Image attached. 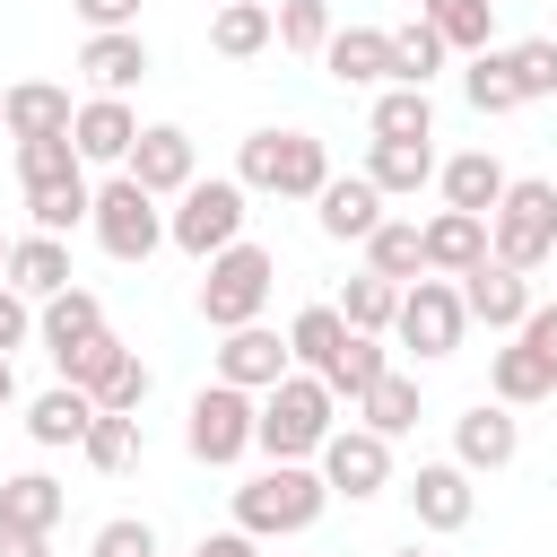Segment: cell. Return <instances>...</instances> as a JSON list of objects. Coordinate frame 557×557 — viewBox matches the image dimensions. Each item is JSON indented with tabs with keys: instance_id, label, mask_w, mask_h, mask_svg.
<instances>
[{
	"instance_id": "1",
	"label": "cell",
	"mask_w": 557,
	"mask_h": 557,
	"mask_svg": "<svg viewBox=\"0 0 557 557\" xmlns=\"http://www.w3.org/2000/svg\"><path fill=\"white\" fill-rule=\"evenodd\" d=\"M331 426H339V392H331L322 374L287 366V374L261 392V435H252V453H270V461H313Z\"/></svg>"
},
{
	"instance_id": "2",
	"label": "cell",
	"mask_w": 557,
	"mask_h": 557,
	"mask_svg": "<svg viewBox=\"0 0 557 557\" xmlns=\"http://www.w3.org/2000/svg\"><path fill=\"white\" fill-rule=\"evenodd\" d=\"M322 505H331L322 461H270L261 479L235 487V531H252V540H296V531L322 522Z\"/></svg>"
},
{
	"instance_id": "3",
	"label": "cell",
	"mask_w": 557,
	"mask_h": 557,
	"mask_svg": "<svg viewBox=\"0 0 557 557\" xmlns=\"http://www.w3.org/2000/svg\"><path fill=\"white\" fill-rule=\"evenodd\" d=\"M235 183L244 191H278V200H322L331 183V148L313 131H252L235 148Z\"/></svg>"
},
{
	"instance_id": "4",
	"label": "cell",
	"mask_w": 557,
	"mask_h": 557,
	"mask_svg": "<svg viewBox=\"0 0 557 557\" xmlns=\"http://www.w3.org/2000/svg\"><path fill=\"white\" fill-rule=\"evenodd\" d=\"M244 218H252V191H244L235 174H200V183L174 191V209H165V244L191 252V261H209V252L244 244Z\"/></svg>"
},
{
	"instance_id": "5",
	"label": "cell",
	"mask_w": 557,
	"mask_h": 557,
	"mask_svg": "<svg viewBox=\"0 0 557 557\" xmlns=\"http://www.w3.org/2000/svg\"><path fill=\"white\" fill-rule=\"evenodd\" d=\"M200 270H209V278H200V322H209V331L261 322V305H270V287H278V252H270V244H226V252H209Z\"/></svg>"
},
{
	"instance_id": "6",
	"label": "cell",
	"mask_w": 557,
	"mask_h": 557,
	"mask_svg": "<svg viewBox=\"0 0 557 557\" xmlns=\"http://www.w3.org/2000/svg\"><path fill=\"white\" fill-rule=\"evenodd\" d=\"M252 435H261V392H244V383H200V392H191V409H183L191 461L235 470V461L252 453Z\"/></svg>"
},
{
	"instance_id": "7",
	"label": "cell",
	"mask_w": 557,
	"mask_h": 557,
	"mask_svg": "<svg viewBox=\"0 0 557 557\" xmlns=\"http://www.w3.org/2000/svg\"><path fill=\"white\" fill-rule=\"evenodd\" d=\"M487 252L513 261V270H548L557 261V183L513 174L505 200H496V218H487Z\"/></svg>"
},
{
	"instance_id": "8",
	"label": "cell",
	"mask_w": 557,
	"mask_h": 557,
	"mask_svg": "<svg viewBox=\"0 0 557 557\" xmlns=\"http://www.w3.org/2000/svg\"><path fill=\"white\" fill-rule=\"evenodd\" d=\"M461 331H470V305H461V278H435V270H426V278H409V287H400V313H392V339H400L409 357H426V366H435V357H453V348H461Z\"/></svg>"
},
{
	"instance_id": "9",
	"label": "cell",
	"mask_w": 557,
	"mask_h": 557,
	"mask_svg": "<svg viewBox=\"0 0 557 557\" xmlns=\"http://www.w3.org/2000/svg\"><path fill=\"white\" fill-rule=\"evenodd\" d=\"M87 235H96L113 261H148V252L165 244V209H157L148 183L113 174V183H96V218H87Z\"/></svg>"
},
{
	"instance_id": "10",
	"label": "cell",
	"mask_w": 557,
	"mask_h": 557,
	"mask_svg": "<svg viewBox=\"0 0 557 557\" xmlns=\"http://www.w3.org/2000/svg\"><path fill=\"white\" fill-rule=\"evenodd\" d=\"M313 461H322L331 496H348V505H366V496H383V487H392V435H374L366 418H357V426H331Z\"/></svg>"
},
{
	"instance_id": "11",
	"label": "cell",
	"mask_w": 557,
	"mask_h": 557,
	"mask_svg": "<svg viewBox=\"0 0 557 557\" xmlns=\"http://www.w3.org/2000/svg\"><path fill=\"white\" fill-rule=\"evenodd\" d=\"M122 174H131V183H148L157 200H174L183 183H200V148H191V131H183V122H148V131L131 139Z\"/></svg>"
},
{
	"instance_id": "12",
	"label": "cell",
	"mask_w": 557,
	"mask_h": 557,
	"mask_svg": "<svg viewBox=\"0 0 557 557\" xmlns=\"http://www.w3.org/2000/svg\"><path fill=\"white\" fill-rule=\"evenodd\" d=\"M461 305H470V322H487V331H505V339H513V331L531 322V305H540V296H531V270H513V261H496V252H487L479 270H461Z\"/></svg>"
},
{
	"instance_id": "13",
	"label": "cell",
	"mask_w": 557,
	"mask_h": 557,
	"mask_svg": "<svg viewBox=\"0 0 557 557\" xmlns=\"http://www.w3.org/2000/svg\"><path fill=\"white\" fill-rule=\"evenodd\" d=\"M296 366V348H287V331H270V322H244V331H218V383H244V392H270L278 374Z\"/></svg>"
},
{
	"instance_id": "14",
	"label": "cell",
	"mask_w": 557,
	"mask_h": 557,
	"mask_svg": "<svg viewBox=\"0 0 557 557\" xmlns=\"http://www.w3.org/2000/svg\"><path fill=\"white\" fill-rule=\"evenodd\" d=\"M522 453V418L505 409V400H470L461 418H453V461L479 479V470H505Z\"/></svg>"
},
{
	"instance_id": "15",
	"label": "cell",
	"mask_w": 557,
	"mask_h": 557,
	"mask_svg": "<svg viewBox=\"0 0 557 557\" xmlns=\"http://www.w3.org/2000/svg\"><path fill=\"white\" fill-rule=\"evenodd\" d=\"M400 496H409L418 531H470V513H479V487H470L461 461H418V479Z\"/></svg>"
},
{
	"instance_id": "16",
	"label": "cell",
	"mask_w": 557,
	"mask_h": 557,
	"mask_svg": "<svg viewBox=\"0 0 557 557\" xmlns=\"http://www.w3.org/2000/svg\"><path fill=\"white\" fill-rule=\"evenodd\" d=\"M322 70H331L339 87H392V78H400V61H392V26H331Z\"/></svg>"
},
{
	"instance_id": "17",
	"label": "cell",
	"mask_w": 557,
	"mask_h": 557,
	"mask_svg": "<svg viewBox=\"0 0 557 557\" xmlns=\"http://www.w3.org/2000/svg\"><path fill=\"white\" fill-rule=\"evenodd\" d=\"M78 78H87L96 96H131V87L148 78V44H139V26H104V35H87V44H78Z\"/></svg>"
},
{
	"instance_id": "18",
	"label": "cell",
	"mask_w": 557,
	"mask_h": 557,
	"mask_svg": "<svg viewBox=\"0 0 557 557\" xmlns=\"http://www.w3.org/2000/svg\"><path fill=\"white\" fill-rule=\"evenodd\" d=\"M139 131H148V122L131 113V96H87V104H78V122H70V139H78V157H87V165H122Z\"/></svg>"
},
{
	"instance_id": "19",
	"label": "cell",
	"mask_w": 557,
	"mask_h": 557,
	"mask_svg": "<svg viewBox=\"0 0 557 557\" xmlns=\"http://www.w3.org/2000/svg\"><path fill=\"white\" fill-rule=\"evenodd\" d=\"M313 226H322L331 244H366V235L383 226V191H374L366 174H331L322 200H313Z\"/></svg>"
},
{
	"instance_id": "20",
	"label": "cell",
	"mask_w": 557,
	"mask_h": 557,
	"mask_svg": "<svg viewBox=\"0 0 557 557\" xmlns=\"http://www.w3.org/2000/svg\"><path fill=\"white\" fill-rule=\"evenodd\" d=\"M505 183H513V174H505L487 148H461V157H444V165H435V191H444V209H470V218H496Z\"/></svg>"
},
{
	"instance_id": "21",
	"label": "cell",
	"mask_w": 557,
	"mask_h": 557,
	"mask_svg": "<svg viewBox=\"0 0 557 557\" xmlns=\"http://www.w3.org/2000/svg\"><path fill=\"white\" fill-rule=\"evenodd\" d=\"M35 339H44V357L61 366L70 348L104 339V305H96L87 287H61V296H44V305H35Z\"/></svg>"
},
{
	"instance_id": "22",
	"label": "cell",
	"mask_w": 557,
	"mask_h": 557,
	"mask_svg": "<svg viewBox=\"0 0 557 557\" xmlns=\"http://www.w3.org/2000/svg\"><path fill=\"white\" fill-rule=\"evenodd\" d=\"M487 392H496L505 409H531V400H557V366H548V357H540V348H531V339L513 331V339H505V348L487 357Z\"/></svg>"
},
{
	"instance_id": "23",
	"label": "cell",
	"mask_w": 557,
	"mask_h": 557,
	"mask_svg": "<svg viewBox=\"0 0 557 557\" xmlns=\"http://www.w3.org/2000/svg\"><path fill=\"white\" fill-rule=\"evenodd\" d=\"M87 426H96V392H78V383H52V392H35L26 400V435L44 444V453H78L87 444Z\"/></svg>"
},
{
	"instance_id": "24",
	"label": "cell",
	"mask_w": 557,
	"mask_h": 557,
	"mask_svg": "<svg viewBox=\"0 0 557 557\" xmlns=\"http://www.w3.org/2000/svg\"><path fill=\"white\" fill-rule=\"evenodd\" d=\"M366 183L383 200H418L435 183V139H374L366 148Z\"/></svg>"
},
{
	"instance_id": "25",
	"label": "cell",
	"mask_w": 557,
	"mask_h": 557,
	"mask_svg": "<svg viewBox=\"0 0 557 557\" xmlns=\"http://www.w3.org/2000/svg\"><path fill=\"white\" fill-rule=\"evenodd\" d=\"M270 44H278V9L270 0H218V17H209V52L218 61H252Z\"/></svg>"
},
{
	"instance_id": "26",
	"label": "cell",
	"mask_w": 557,
	"mask_h": 557,
	"mask_svg": "<svg viewBox=\"0 0 557 557\" xmlns=\"http://www.w3.org/2000/svg\"><path fill=\"white\" fill-rule=\"evenodd\" d=\"M70 122H78L70 87H52V78H17L9 87V139H70Z\"/></svg>"
},
{
	"instance_id": "27",
	"label": "cell",
	"mask_w": 557,
	"mask_h": 557,
	"mask_svg": "<svg viewBox=\"0 0 557 557\" xmlns=\"http://www.w3.org/2000/svg\"><path fill=\"white\" fill-rule=\"evenodd\" d=\"M479 261H487V218L435 209V218H426V270H435V278H461V270H479Z\"/></svg>"
},
{
	"instance_id": "28",
	"label": "cell",
	"mask_w": 557,
	"mask_h": 557,
	"mask_svg": "<svg viewBox=\"0 0 557 557\" xmlns=\"http://www.w3.org/2000/svg\"><path fill=\"white\" fill-rule=\"evenodd\" d=\"M70 278H78V270H70V235H17V244H9V287H17V296L44 305V296H61Z\"/></svg>"
},
{
	"instance_id": "29",
	"label": "cell",
	"mask_w": 557,
	"mask_h": 557,
	"mask_svg": "<svg viewBox=\"0 0 557 557\" xmlns=\"http://www.w3.org/2000/svg\"><path fill=\"white\" fill-rule=\"evenodd\" d=\"M61 513H70V487L61 479H44V470L0 479V531H52Z\"/></svg>"
},
{
	"instance_id": "30",
	"label": "cell",
	"mask_w": 557,
	"mask_h": 557,
	"mask_svg": "<svg viewBox=\"0 0 557 557\" xmlns=\"http://www.w3.org/2000/svg\"><path fill=\"white\" fill-rule=\"evenodd\" d=\"M366 270H383V278H426V226L418 218H383L374 235H366Z\"/></svg>"
},
{
	"instance_id": "31",
	"label": "cell",
	"mask_w": 557,
	"mask_h": 557,
	"mask_svg": "<svg viewBox=\"0 0 557 557\" xmlns=\"http://www.w3.org/2000/svg\"><path fill=\"white\" fill-rule=\"evenodd\" d=\"M287 348H296L305 374H331L339 348H348V313H339V305H305V313L287 322Z\"/></svg>"
},
{
	"instance_id": "32",
	"label": "cell",
	"mask_w": 557,
	"mask_h": 557,
	"mask_svg": "<svg viewBox=\"0 0 557 557\" xmlns=\"http://www.w3.org/2000/svg\"><path fill=\"white\" fill-rule=\"evenodd\" d=\"M366 131H374V139H435V96H426V87H374Z\"/></svg>"
},
{
	"instance_id": "33",
	"label": "cell",
	"mask_w": 557,
	"mask_h": 557,
	"mask_svg": "<svg viewBox=\"0 0 557 557\" xmlns=\"http://www.w3.org/2000/svg\"><path fill=\"white\" fill-rule=\"evenodd\" d=\"M26 218H35V235H70V226L96 218V183H87V174H70V183H35V191H26Z\"/></svg>"
},
{
	"instance_id": "34",
	"label": "cell",
	"mask_w": 557,
	"mask_h": 557,
	"mask_svg": "<svg viewBox=\"0 0 557 557\" xmlns=\"http://www.w3.org/2000/svg\"><path fill=\"white\" fill-rule=\"evenodd\" d=\"M383 374H392V348H383V331H348V348H339V366H331L322 383H331V392L357 409V400H366Z\"/></svg>"
},
{
	"instance_id": "35",
	"label": "cell",
	"mask_w": 557,
	"mask_h": 557,
	"mask_svg": "<svg viewBox=\"0 0 557 557\" xmlns=\"http://www.w3.org/2000/svg\"><path fill=\"white\" fill-rule=\"evenodd\" d=\"M461 96H470V113H522V87H513V61H505V44L470 52V70H461Z\"/></svg>"
},
{
	"instance_id": "36",
	"label": "cell",
	"mask_w": 557,
	"mask_h": 557,
	"mask_svg": "<svg viewBox=\"0 0 557 557\" xmlns=\"http://www.w3.org/2000/svg\"><path fill=\"white\" fill-rule=\"evenodd\" d=\"M418 17H426L453 52H487V35H496V0H418Z\"/></svg>"
},
{
	"instance_id": "37",
	"label": "cell",
	"mask_w": 557,
	"mask_h": 557,
	"mask_svg": "<svg viewBox=\"0 0 557 557\" xmlns=\"http://www.w3.org/2000/svg\"><path fill=\"white\" fill-rule=\"evenodd\" d=\"M357 418H366L374 435H392V444H400V435L418 426V374H400V366H392V374H383V383L357 400Z\"/></svg>"
},
{
	"instance_id": "38",
	"label": "cell",
	"mask_w": 557,
	"mask_h": 557,
	"mask_svg": "<svg viewBox=\"0 0 557 557\" xmlns=\"http://www.w3.org/2000/svg\"><path fill=\"white\" fill-rule=\"evenodd\" d=\"M87 470H104V479H122V470H139V418H122V409H96V426H87Z\"/></svg>"
},
{
	"instance_id": "39",
	"label": "cell",
	"mask_w": 557,
	"mask_h": 557,
	"mask_svg": "<svg viewBox=\"0 0 557 557\" xmlns=\"http://www.w3.org/2000/svg\"><path fill=\"white\" fill-rule=\"evenodd\" d=\"M392 61H400V78H392V87H426V78L453 61V44H444L426 17H409V26H392Z\"/></svg>"
},
{
	"instance_id": "40",
	"label": "cell",
	"mask_w": 557,
	"mask_h": 557,
	"mask_svg": "<svg viewBox=\"0 0 557 557\" xmlns=\"http://www.w3.org/2000/svg\"><path fill=\"white\" fill-rule=\"evenodd\" d=\"M339 313H348V331H392V313H400V278L357 270V278L339 287Z\"/></svg>"
},
{
	"instance_id": "41",
	"label": "cell",
	"mask_w": 557,
	"mask_h": 557,
	"mask_svg": "<svg viewBox=\"0 0 557 557\" xmlns=\"http://www.w3.org/2000/svg\"><path fill=\"white\" fill-rule=\"evenodd\" d=\"M70 174H87L78 139H17V183H26V191H35V183H70Z\"/></svg>"
},
{
	"instance_id": "42",
	"label": "cell",
	"mask_w": 557,
	"mask_h": 557,
	"mask_svg": "<svg viewBox=\"0 0 557 557\" xmlns=\"http://www.w3.org/2000/svg\"><path fill=\"white\" fill-rule=\"evenodd\" d=\"M505 61H513V87H522V104L557 96V35H522V44H505Z\"/></svg>"
},
{
	"instance_id": "43",
	"label": "cell",
	"mask_w": 557,
	"mask_h": 557,
	"mask_svg": "<svg viewBox=\"0 0 557 557\" xmlns=\"http://www.w3.org/2000/svg\"><path fill=\"white\" fill-rule=\"evenodd\" d=\"M278 44L305 52V61H322V44H331V0H278Z\"/></svg>"
},
{
	"instance_id": "44",
	"label": "cell",
	"mask_w": 557,
	"mask_h": 557,
	"mask_svg": "<svg viewBox=\"0 0 557 557\" xmlns=\"http://www.w3.org/2000/svg\"><path fill=\"white\" fill-rule=\"evenodd\" d=\"M148 392H157V374H148V357L131 348V357H122V366L96 383V409H122V418H139V409H148Z\"/></svg>"
},
{
	"instance_id": "45",
	"label": "cell",
	"mask_w": 557,
	"mask_h": 557,
	"mask_svg": "<svg viewBox=\"0 0 557 557\" xmlns=\"http://www.w3.org/2000/svg\"><path fill=\"white\" fill-rule=\"evenodd\" d=\"M122 357H131V348H122V339L104 331V339H87V348H70V357H61L52 374H61V383H78V392H96V383H104V374H113Z\"/></svg>"
},
{
	"instance_id": "46",
	"label": "cell",
	"mask_w": 557,
	"mask_h": 557,
	"mask_svg": "<svg viewBox=\"0 0 557 557\" xmlns=\"http://www.w3.org/2000/svg\"><path fill=\"white\" fill-rule=\"evenodd\" d=\"M87 557H157V531H148L139 513H113V522H96Z\"/></svg>"
},
{
	"instance_id": "47",
	"label": "cell",
	"mask_w": 557,
	"mask_h": 557,
	"mask_svg": "<svg viewBox=\"0 0 557 557\" xmlns=\"http://www.w3.org/2000/svg\"><path fill=\"white\" fill-rule=\"evenodd\" d=\"M26 339H35V296H17V287L0 278V357L26 348Z\"/></svg>"
},
{
	"instance_id": "48",
	"label": "cell",
	"mask_w": 557,
	"mask_h": 557,
	"mask_svg": "<svg viewBox=\"0 0 557 557\" xmlns=\"http://www.w3.org/2000/svg\"><path fill=\"white\" fill-rule=\"evenodd\" d=\"M78 17H87V35H104V26H139V0H70Z\"/></svg>"
},
{
	"instance_id": "49",
	"label": "cell",
	"mask_w": 557,
	"mask_h": 557,
	"mask_svg": "<svg viewBox=\"0 0 557 557\" xmlns=\"http://www.w3.org/2000/svg\"><path fill=\"white\" fill-rule=\"evenodd\" d=\"M191 557H261V540H252V531H200Z\"/></svg>"
},
{
	"instance_id": "50",
	"label": "cell",
	"mask_w": 557,
	"mask_h": 557,
	"mask_svg": "<svg viewBox=\"0 0 557 557\" xmlns=\"http://www.w3.org/2000/svg\"><path fill=\"white\" fill-rule=\"evenodd\" d=\"M522 339H531V348H540V357L557 366V305H531V322H522Z\"/></svg>"
},
{
	"instance_id": "51",
	"label": "cell",
	"mask_w": 557,
	"mask_h": 557,
	"mask_svg": "<svg viewBox=\"0 0 557 557\" xmlns=\"http://www.w3.org/2000/svg\"><path fill=\"white\" fill-rule=\"evenodd\" d=\"M0 557H52V531H0Z\"/></svg>"
},
{
	"instance_id": "52",
	"label": "cell",
	"mask_w": 557,
	"mask_h": 557,
	"mask_svg": "<svg viewBox=\"0 0 557 557\" xmlns=\"http://www.w3.org/2000/svg\"><path fill=\"white\" fill-rule=\"evenodd\" d=\"M9 400H17V374H9V357H0V409H9Z\"/></svg>"
},
{
	"instance_id": "53",
	"label": "cell",
	"mask_w": 557,
	"mask_h": 557,
	"mask_svg": "<svg viewBox=\"0 0 557 557\" xmlns=\"http://www.w3.org/2000/svg\"><path fill=\"white\" fill-rule=\"evenodd\" d=\"M0 131H9V87H0Z\"/></svg>"
},
{
	"instance_id": "54",
	"label": "cell",
	"mask_w": 557,
	"mask_h": 557,
	"mask_svg": "<svg viewBox=\"0 0 557 557\" xmlns=\"http://www.w3.org/2000/svg\"><path fill=\"white\" fill-rule=\"evenodd\" d=\"M392 557H426V548H418V540H409V548H392Z\"/></svg>"
},
{
	"instance_id": "55",
	"label": "cell",
	"mask_w": 557,
	"mask_h": 557,
	"mask_svg": "<svg viewBox=\"0 0 557 557\" xmlns=\"http://www.w3.org/2000/svg\"><path fill=\"white\" fill-rule=\"evenodd\" d=\"M0 278H9V235H0Z\"/></svg>"
}]
</instances>
